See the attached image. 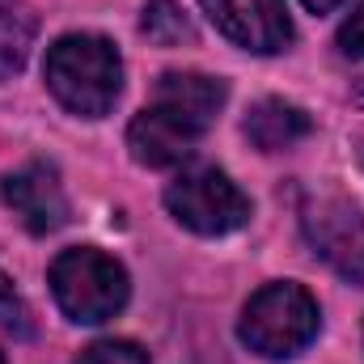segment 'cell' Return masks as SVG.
Returning a JSON list of instances; mask_svg holds the SVG:
<instances>
[{
    "label": "cell",
    "instance_id": "obj_6",
    "mask_svg": "<svg viewBox=\"0 0 364 364\" xmlns=\"http://www.w3.org/2000/svg\"><path fill=\"white\" fill-rule=\"evenodd\" d=\"M305 237L335 272L364 288V208L343 199H318L305 208Z\"/></svg>",
    "mask_w": 364,
    "mask_h": 364
},
{
    "label": "cell",
    "instance_id": "obj_1",
    "mask_svg": "<svg viewBox=\"0 0 364 364\" xmlns=\"http://www.w3.org/2000/svg\"><path fill=\"white\" fill-rule=\"evenodd\" d=\"M225 81L203 77V73H166L157 81L153 102L132 119L127 127V149L140 166L166 170L178 166L195 153L199 136L212 127V119L225 106Z\"/></svg>",
    "mask_w": 364,
    "mask_h": 364
},
{
    "label": "cell",
    "instance_id": "obj_3",
    "mask_svg": "<svg viewBox=\"0 0 364 364\" xmlns=\"http://www.w3.org/2000/svg\"><path fill=\"white\" fill-rule=\"evenodd\" d=\"M318 301L301 288V284H267L250 296V305L242 309V343L267 360H288L301 348L314 343L318 335Z\"/></svg>",
    "mask_w": 364,
    "mask_h": 364
},
{
    "label": "cell",
    "instance_id": "obj_12",
    "mask_svg": "<svg viewBox=\"0 0 364 364\" xmlns=\"http://www.w3.org/2000/svg\"><path fill=\"white\" fill-rule=\"evenodd\" d=\"M77 364H149V352L132 339H102L81 352Z\"/></svg>",
    "mask_w": 364,
    "mask_h": 364
},
{
    "label": "cell",
    "instance_id": "obj_14",
    "mask_svg": "<svg viewBox=\"0 0 364 364\" xmlns=\"http://www.w3.org/2000/svg\"><path fill=\"white\" fill-rule=\"evenodd\" d=\"M17 314V296H13V288H9V279L0 272V318H13Z\"/></svg>",
    "mask_w": 364,
    "mask_h": 364
},
{
    "label": "cell",
    "instance_id": "obj_8",
    "mask_svg": "<svg viewBox=\"0 0 364 364\" xmlns=\"http://www.w3.org/2000/svg\"><path fill=\"white\" fill-rule=\"evenodd\" d=\"M0 191H4V203L13 208V216L30 233H55V229H64V220H68V195H64V182H60V174L51 166L30 161V166L13 170Z\"/></svg>",
    "mask_w": 364,
    "mask_h": 364
},
{
    "label": "cell",
    "instance_id": "obj_16",
    "mask_svg": "<svg viewBox=\"0 0 364 364\" xmlns=\"http://www.w3.org/2000/svg\"><path fill=\"white\" fill-rule=\"evenodd\" d=\"M0 364H4V356H0Z\"/></svg>",
    "mask_w": 364,
    "mask_h": 364
},
{
    "label": "cell",
    "instance_id": "obj_2",
    "mask_svg": "<svg viewBox=\"0 0 364 364\" xmlns=\"http://www.w3.org/2000/svg\"><path fill=\"white\" fill-rule=\"evenodd\" d=\"M43 77H47L51 97L64 110H73L81 119H102L119 102L123 60H119L114 43H106L102 34H64L60 43L47 47Z\"/></svg>",
    "mask_w": 364,
    "mask_h": 364
},
{
    "label": "cell",
    "instance_id": "obj_9",
    "mask_svg": "<svg viewBox=\"0 0 364 364\" xmlns=\"http://www.w3.org/2000/svg\"><path fill=\"white\" fill-rule=\"evenodd\" d=\"M246 136L255 149L263 153H279V149H292L296 140L309 136V114L301 106H288L279 97H267L259 102L250 114H246Z\"/></svg>",
    "mask_w": 364,
    "mask_h": 364
},
{
    "label": "cell",
    "instance_id": "obj_10",
    "mask_svg": "<svg viewBox=\"0 0 364 364\" xmlns=\"http://www.w3.org/2000/svg\"><path fill=\"white\" fill-rule=\"evenodd\" d=\"M30 34H34V21L26 17V9H17L13 0H0V81L26 64Z\"/></svg>",
    "mask_w": 364,
    "mask_h": 364
},
{
    "label": "cell",
    "instance_id": "obj_15",
    "mask_svg": "<svg viewBox=\"0 0 364 364\" xmlns=\"http://www.w3.org/2000/svg\"><path fill=\"white\" fill-rule=\"evenodd\" d=\"M301 4H305L309 13H335V9H339V4H348V0H301Z\"/></svg>",
    "mask_w": 364,
    "mask_h": 364
},
{
    "label": "cell",
    "instance_id": "obj_13",
    "mask_svg": "<svg viewBox=\"0 0 364 364\" xmlns=\"http://www.w3.org/2000/svg\"><path fill=\"white\" fill-rule=\"evenodd\" d=\"M339 51L352 55V60H364V0L352 9V17L339 30Z\"/></svg>",
    "mask_w": 364,
    "mask_h": 364
},
{
    "label": "cell",
    "instance_id": "obj_7",
    "mask_svg": "<svg viewBox=\"0 0 364 364\" xmlns=\"http://www.w3.org/2000/svg\"><path fill=\"white\" fill-rule=\"evenodd\" d=\"M199 4L229 43L255 55H275L292 43V21L284 0H199Z\"/></svg>",
    "mask_w": 364,
    "mask_h": 364
},
{
    "label": "cell",
    "instance_id": "obj_11",
    "mask_svg": "<svg viewBox=\"0 0 364 364\" xmlns=\"http://www.w3.org/2000/svg\"><path fill=\"white\" fill-rule=\"evenodd\" d=\"M140 30H144L149 43H157V47H182V43L195 38L186 13H182L174 0H149V4H144V17H140Z\"/></svg>",
    "mask_w": 364,
    "mask_h": 364
},
{
    "label": "cell",
    "instance_id": "obj_4",
    "mask_svg": "<svg viewBox=\"0 0 364 364\" xmlns=\"http://www.w3.org/2000/svg\"><path fill=\"white\" fill-rule=\"evenodd\" d=\"M51 292L73 322L93 326L114 318L127 305V272L110 255L93 246H77L51 263Z\"/></svg>",
    "mask_w": 364,
    "mask_h": 364
},
{
    "label": "cell",
    "instance_id": "obj_5",
    "mask_svg": "<svg viewBox=\"0 0 364 364\" xmlns=\"http://www.w3.org/2000/svg\"><path fill=\"white\" fill-rule=\"evenodd\" d=\"M166 208L174 212L178 225H186L191 233H203V237L233 233L250 220V199L216 166H195V170L178 174L166 191Z\"/></svg>",
    "mask_w": 364,
    "mask_h": 364
}]
</instances>
